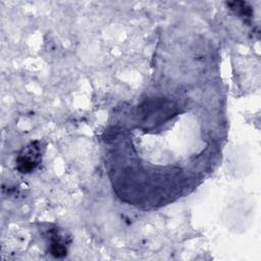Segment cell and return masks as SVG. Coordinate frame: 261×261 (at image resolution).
<instances>
[{
	"label": "cell",
	"instance_id": "6da1fadb",
	"mask_svg": "<svg viewBox=\"0 0 261 261\" xmlns=\"http://www.w3.org/2000/svg\"><path fill=\"white\" fill-rule=\"evenodd\" d=\"M38 142L32 143L20 153L16 159V168L19 172L28 173L35 169L40 161V146Z\"/></svg>",
	"mask_w": 261,
	"mask_h": 261
},
{
	"label": "cell",
	"instance_id": "7a4b0ae2",
	"mask_svg": "<svg viewBox=\"0 0 261 261\" xmlns=\"http://www.w3.org/2000/svg\"><path fill=\"white\" fill-rule=\"evenodd\" d=\"M50 253L53 256L60 258L66 255V248L59 240H57L56 238H53L50 243Z\"/></svg>",
	"mask_w": 261,
	"mask_h": 261
}]
</instances>
